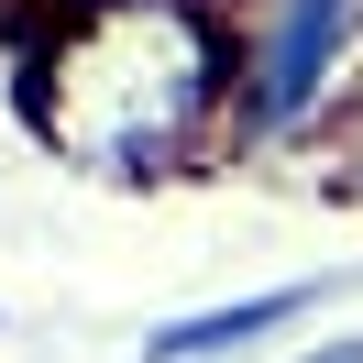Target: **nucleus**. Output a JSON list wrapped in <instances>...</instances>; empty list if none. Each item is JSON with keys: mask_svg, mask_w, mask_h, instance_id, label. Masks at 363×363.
<instances>
[{"mask_svg": "<svg viewBox=\"0 0 363 363\" xmlns=\"http://www.w3.org/2000/svg\"><path fill=\"white\" fill-rule=\"evenodd\" d=\"M297 363H363V330H341V341H319V352H297Z\"/></svg>", "mask_w": 363, "mask_h": 363, "instance_id": "4", "label": "nucleus"}, {"mask_svg": "<svg viewBox=\"0 0 363 363\" xmlns=\"http://www.w3.org/2000/svg\"><path fill=\"white\" fill-rule=\"evenodd\" d=\"M220 45V155H275L363 77V0H242Z\"/></svg>", "mask_w": 363, "mask_h": 363, "instance_id": "2", "label": "nucleus"}, {"mask_svg": "<svg viewBox=\"0 0 363 363\" xmlns=\"http://www.w3.org/2000/svg\"><path fill=\"white\" fill-rule=\"evenodd\" d=\"M220 11L209 0H55L23 33V121L111 187H165L220 155Z\"/></svg>", "mask_w": 363, "mask_h": 363, "instance_id": "1", "label": "nucleus"}, {"mask_svg": "<svg viewBox=\"0 0 363 363\" xmlns=\"http://www.w3.org/2000/svg\"><path fill=\"white\" fill-rule=\"evenodd\" d=\"M308 308H319V286H253V297H220V308H187V319H165V330H143V363H220V352H242V341L286 330V319H308Z\"/></svg>", "mask_w": 363, "mask_h": 363, "instance_id": "3", "label": "nucleus"}]
</instances>
